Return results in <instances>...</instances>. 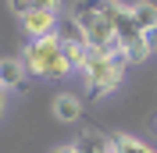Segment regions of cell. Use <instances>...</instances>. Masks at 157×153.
Masks as SVG:
<instances>
[{
	"instance_id": "obj_1",
	"label": "cell",
	"mask_w": 157,
	"mask_h": 153,
	"mask_svg": "<svg viewBox=\"0 0 157 153\" xmlns=\"http://www.w3.org/2000/svg\"><path fill=\"white\" fill-rule=\"evenodd\" d=\"M114 11H118V0H75L71 4V18L82 25L89 47L118 54L114 50V25H111Z\"/></svg>"
},
{
	"instance_id": "obj_2",
	"label": "cell",
	"mask_w": 157,
	"mask_h": 153,
	"mask_svg": "<svg viewBox=\"0 0 157 153\" xmlns=\"http://www.w3.org/2000/svg\"><path fill=\"white\" fill-rule=\"evenodd\" d=\"M82 75L89 82V100H100V96L114 93L125 78V61L111 54V50H97L86 47V64H82Z\"/></svg>"
},
{
	"instance_id": "obj_3",
	"label": "cell",
	"mask_w": 157,
	"mask_h": 153,
	"mask_svg": "<svg viewBox=\"0 0 157 153\" xmlns=\"http://www.w3.org/2000/svg\"><path fill=\"white\" fill-rule=\"evenodd\" d=\"M25 71L36 78H64L71 71L68 57H64V43L57 36H43V39H29V47L21 54Z\"/></svg>"
},
{
	"instance_id": "obj_4",
	"label": "cell",
	"mask_w": 157,
	"mask_h": 153,
	"mask_svg": "<svg viewBox=\"0 0 157 153\" xmlns=\"http://www.w3.org/2000/svg\"><path fill=\"white\" fill-rule=\"evenodd\" d=\"M21 29H25L29 39L54 36V32H57V14H54V11H25V14H21Z\"/></svg>"
},
{
	"instance_id": "obj_5",
	"label": "cell",
	"mask_w": 157,
	"mask_h": 153,
	"mask_svg": "<svg viewBox=\"0 0 157 153\" xmlns=\"http://www.w3.org/2000/svg\"><path fill=\"white\" fill-rule=\"evenodd\" d=\"M71 146H75V153H114V139L97 132V128H86Z\"/></svg>"
},
{
	"instance_id": "obj_6",
	"label": "cell",
	"mask_w": 157,
	"mask_h": 153,
	"mask_svg": "<svg viewBox=\"0 0 157 153\" xmlns=\"http://www.w3.org/2000/svg\"><path fill=\"white\" fill-rule=\"evenodd\" d=\"M29 71H25V64L21 61H0V86L4 89H14V93H21V89H29Z\"/></svg>"
},
{
	"instance_id": "obj_7",
	"label": "cell",
	"mask_w": 157,
	"mask_h": 153,
	"mask_svg": "<svg viewBox=\"0 0 157 153\" xmlns=\"http://www.w3.org/2000/svg\"><path fill=\"white\" fill-rule=\"evenodd\" d=\"M54 36H57L61 43H68V47H86V32H82V25H78L75 18L57 21V32H54Z\"/></svg>"
},
{
	"instance_id": "obj_8",
	"label": "cell",
	"mask_w": 157,
	"mask_h": 153,
	"mask_svg": "<svg viewBox=\"0 0 157 153\" xmlns=\"http://www.w3.org/2000/svg\"><path fill=\"white\" fill-rule=\"evenodd\" d=\"M54 114H57L61 121H78V118H82V100H78V96H57V100H54Z\"/></svg>"
},
{
	"instance_id": "obj_9",
	"label": "cell",
	"mask_w": 157,
	"mask_h": 153,
	"mask_svg": "<svg viewBox=\"0 0 157 153\" xmlns=\"http://www.w3.org/2000/svg\"><path fill=\"white\" fill-rule=\"evenodd\" d=\"M132 18H136V25L143 32H150V29H157V7L154 4H147V0H139V4H132Z\"/></svg>"
},
{
	"instance_id": "obj_10",
	"label": "cell",
	"mask_w": 157,
	"mask_h": 153,
	"mask_svg": "<svg viewBox=\"0 0 157 153\" xmlns=\"http://www.w3.org/2000/svg\"><path fill=\"white\" fill-rule=\"evenodd\" d=\"M11 4V11H14V14H25V11H54V14H57L61 11V0H7Z\"/></svg>"
},
{
	"instance_id": "obj_11",
	"label": "cell",
	"mask_w": 157,
	"mask_h": 153,
	"mask_svg": "<svg viewBox=\"0 0 157 153\" xmlns=\"http://www.w3.org/2000/svg\"><path fill=\"white\" fill-rule=\"evenodd\" d=\"M114 153H154L143 139H132V135H114Z\"/></svg>"
},
{
	"instance_id": "obj_12",
	"label": "cell",
	"mask_w": 157,
	"mask_h": 153,
	"mask_svg": "<svg viewBox=\"0 0 157 153\" xmlns=\"http://www.w3.org/2000/svg\"><path fill=\"white\" fill-rule=\"evenodd\" d=\"M147 43H150V54H157V29L147 32Z\"/></svg>"
},
{
	"instance_id": "obj_13",
	"label": "cell",
	"mask_w": 157,
	"mask_h": 153,
	"mask_svg": "<svg viewBox=\"0 0 157 153\" xmlns=\"http://www.w3.org/2000/svg\"><path fill=\"white\" fill-rule=\"evenodd\" d=\"M4 107H7V89L0 86V118H4Z\"/></svg>"
},
{
	"instance_id": "obj_14",
	"label": "cell",
	"mask_w": 157,
	"mask_h": 153,
	"mask_svg": "<svg viewBox=\"0 0 157 153\" xmlns=\"http://www.w3.org/2000/svg\"><path fill=\"white\" fill-rule=\"evenodd\" d=\"M54 153H75V146H57Z\"/></svg>"
}]
</instances>
